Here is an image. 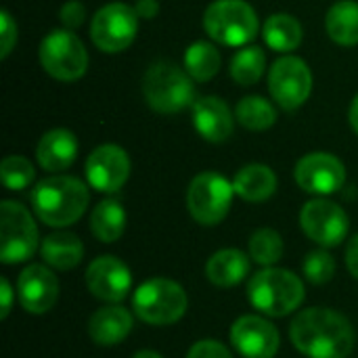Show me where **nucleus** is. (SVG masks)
<instances>
[{"mask_svg": "<svg viewBox=\"0 0 358 358\" xmlns=\"http://www.w3.org/2000/svg\"><path fill=\"white\" fill-rule=\"evenodd\" d=\"M294 348L306 358H348L357 334L352 323L331 308H306L289 325Z\"/></svg>", "mask_w": 358, "mask_h": 358, "instance_id": "f257e3e1", "label": "nucleus"}, {"mask_svg": "<svg viewBox=\"0 0 358 358\" xmlns=\"http://www.w3.org/2000/svg\"><path fill=\"white\" fill-rule=\"evenodd\" d=\"M88 189L76 176H50L31 191L34 214L48 227L63 229L78 222L88 208Z\"/></svg>", "mask_w": 358, "mask_h": 358, "instance_id": "f03ea898", "label": "nucleus"}, {"mask_svg": "<svg viewBox=\"0 0 358 358\" xmlns=\"http://www.w3.org/2000/svg\"><path fill=\"white\" fill-rule=\"evenodd\" d=\"M248 300L266 317H287L302 306L304 283L287 268L264 266L248 281Z\"/></svg>", "mask_w": 358, "mask_h": 358, "instance_id": "7ed1b4c3", "label": "nucleus"}, {"mask_svg": "<svg viewBox=\"0 0 358 358\" xmlns=\"http://www.w3.org/2000/svg\"><path fill=\"white\" fill-rule=\"evenodd\" d=\"M187 308H189V298L185 287L166 277H155L141 283L132 296L134 315L143 323L155 327L178 323L185 317Z\"/></svg>", "mask_w": 358, "mask_h": 358, "instance_id": "20e7f679", "label": "nucleus"}, {"mask_svg": "<svg viewBox=\"0 0 358 358\" xmlns=\"http://www.w3.org/2000/svg\"><path fill=\"white\" fill-rule=\"evenodd\" d=\"M143 94L157 113H178L195 103L193 78L174 63L157 61L143 78Z\"/></svg>", "mask_w": 358, "mask_h": 358, "instance_id": "39448f33", "label": "nucleus"}, {"mask_svg": "<svg viewBox=\"0 0 358 358\" xmlns=\"http://www.w3.org/2000/svg\"><path fill=\"white\" fill-rule=\"evenodd\" d=\"M203 27L224 46H245L258 36V15L245 0H216L206 8Z\"/></svg>", "mask_w": 358, "mask_h": 358, "instance_id": "423d86ee", "label": "nucleus"}, {"mask_svg": "<svg viewBox=\"0 0 358 358\" xmlns=\"http://www.w3.org/2000/svg\"><path fill=\"white\" fill-rule=\"evenodd\" d=\"M38 250V229L27 208L4 199L0 203V260L2 264L27 262Z\"/></svg>", "mask_w": 358, "mask_h": 358, "instance_id": "0eeeda50", "label": "nucleus"}, {"mask_svg": "<svg viewBox=\"0 0 358 358\" xmlns=\"http://www.w3.org/2000/svg\"><path fill=\"white\" fill-rule=\"evenodd\" d=\"M235 195L233 182H229L218 172L197 174L187 189V208L195 222L203 227H214L222 222L231 210Z\"/></svg>", "mask_w": 358, "mask_h": 358, "instance_id": "6e6552de", "label": "nucleus"}, {"mask_svg": "<svg viewBox=\"0 0 358 358\" xmlns=\"http://www.w3.org/2000/svg\"><path fill=\"white\" fill-rule=\"evenodd\" d=\"M40 63L50 78L76 82L88 69V52L71 29H55L40 44Z\"/></svg>", "mask_w": 358, "mask_h": 358, "instance_id": "1a4fd4ad", "label": "nucleus"}, {"mask_svg": "<svg viewBox=\"0 0 358 358\" xmlns=\"http://www.w3.org/2000/svg\"><path fill=\"white\" fill-rule=\"evenodd\" d=\"M136 29L138 15L134 6H128L124 2L105 4L101 10H96L90 23V36L94 46L109 55L126 50L136 38Z\"/></svg>", "mask_w": 358, "mask_h": 358, "instance_id": "9d476101", "label": "nucleus"}, {"mask_svg": "<svg viewBox=\"0 0 358 358\" xmlns=\"http://www.w3.org/2000/svg\"><path fill=\"white\" fill-rule=\"evenodd\" d=\"M300 227L310 241L329 250L348 237L350 220L342 206L331 199L317 197L304 203L300 212Z\"/></svg>", "mask_w": 358, "mask_h": 358, "instance_id": "9b49d317", "label": "nucleus"}, {"mask_svg": "<svg viewBox=\"0 0 358 358\" xmlns=\"http://www.w3.org/2000/svg\"><path fill=\"white\" fill-rule=\"evenodd\" d=\"M268 90L285 111L302 107L313 92V73L306 61L300 57H283L275 61L268 73Z\"/></svg>", "mask_w": 358, "mask_h": 358, "instance_id": "f8f14e48", "label": "nucleus"}, {"mask_svg": "<svg viewBox=\"0 0 358 358\" xmlns=\"http://www.w3.org/2000/svg\"><path fill=\"white\" fill-rule=\"evenodd\" d=\"M294 178L298 187L310 195H331L340 191L346 182V168L344 164L331 153H308L304 155L294 170Z\"/></svg>", "mask_w": 358, "mask_h": 358, "instance_id": "ddd939ff", "label": "nucleus"}, {"mask_svg": "<svg viewBox=\"0 0 358 358\" xmlns=\"http://www.w3.org/2000/svg\"><path fill=\"white\" fill-rule=\"evenodd\" d=\"M229 340L243 358H275L281 346L279 329L258 315L239 317L231 325Z\"/></svg>", "mask_w": 358, "mask_h": 358, "instance_id": "4468645a", "label": "nucleus"}, {"mask_svg": "<svg viewBox=\"0 0 358 358\" xmlns=\"http://www.w3.org/2000/svg\"><path fill=\"white\" fill-rule=\"evenodd\" d=\"M88 292L107 304H117L126 300L132 289V273L117 256H99L86 268Z\"/></svg>", "mask_w": 358, "mask_h": 358, "instance_id": "2eb2a0df", "label": "nucleus"}, {"mask_svg": "<svg viewBox=\"0 0 358 358\" xmlns=\"http://www.w3.org/2000/svg\"><path fill=\"white\" fill-rule=\"evenodd\" d=\"M130 176V157L120 145H101L86 159V180L94 191L115 193Z\"/></svg>", "mask_w": 358, "mask_h": 358, "instance_id": "dca6fc26", "label": "nucleus"}, {"mask_svg": "<svg viewBox=\"0 0 358 358\" xmlns=\"http://www.w3.org/2000/svg\"><path fill=\"white\" fill-rule=\"evenodd\" d=\"M59 298V281L50 266L27 264L17 279V300L29 315L48 313Z\"/></svg>", "mask_w": 358, "mask_h": 358, "instance_id": "f3484780", "label": "nucleus"}, {"mask_svg": "<svg viewBox=\"0 0 358 358\" xmlns=\"http://www.w3.org/2000/svg\"><path fill=\"white\" fill-rule=\"evenodd\" d=\"M134 327V319L130 310L117 304L103 306L92 313L88 319V336L96 346L111 348L122 344Z\"/></svg>", "mask_w": 358, "mask_h": 358, "instance_id": "a211bd4d", "label": "nucleus"}, {"mask_svg": "<svg viewBox=\"0 0 358 358\" xmlns=\"http://www.w3.org/2000/svg\"><path fill=\"white\" fill-rule=\"evenodd\" d=\"M193 124L210 143H224L233 134V113L218 96H201L193 103Z\"/></svg>", "mask_w": 358, "mask_h": 358, "instance_id": "6ab92c4d", "label": "nucleus"}, {"mask_svg": "<svg viewBox=\"0 0 358 358\" xmlns=\"http://www.w3.org/2000/svg\"><path fill=\"white\" fill-rule=\"evenodd\" d=\"M78 155V141L71 130L55 128L42 134L36 147L38 164L46 172H63L67 170Z\"/></svg>", "mask_w": 358, "mask_h": 358, "instance_id": "aec40b11", "label": "nucleus"}, {"mask_svg": "<svg viewBox=\"0 0 358 358\" xmlns=\"http://www.w3.org/2000/svg\"><path fill=\"white\" fill-rule=\"evenodd\" d=\"M250 264H252L250 254H243L241 250L235 248L218 250L216 254L210 256L206 264V277L212 285L229 289L239 285L250 275Z\"/></svg>", "mask_w": 358, "mask_h": 358, "instance_id": "412c9836", "label": "nucleus"}, {"mask_svg": "<svg viewBox=\"0 0 358 358\" xmlns=\"http://www.w3.org/2000/svg\"><path fill=\"white\" fill-rule=\"evenodd\" d=\"M40 256L46 266L57 271H71L84 258V243L69 231H55L40 243Z\"/></svg>", "mask_w": 358, "mask_h": 358, "instance_id": "4be33fe9", "label": "nucleus"}, {"mask_svg": "<svg viewBox=\"0 0 358 358\" xmlns=\"http://www.w3.org/2000/svg\"><path fill=\"white\" fill-rule=\"evenodd\" d=\"M235 195L250 203H262L277 191V174L264 164H248L233 178Z\"/></svg>", "mask_w": 358, "mask_h": 358, "instance_id": "5701e85b", "label": "nucleus"}, {"mask_svg": "<svg viewBox=\"0 0 358 358\" xmlns=\"http://www.w3.org/2000/svg\"><path fill=\"white\" fill-rule=\"evenodd\" d=\"M264 42L275 52H292L302 44V23L287 13H275L266 19L262 27Z\"/></svg>", "mask_w": 358, "mask_h": 358, "instance_id": "b1692460", "label": "nucleus"}, {"mask_svg": "<svg viewBox=\"0 0 358 358\" xmlns=\"http://www.w3.org/2000/svg\"><path fill=\"white\" fill-rule=\"evenodd\" d=\"M126 210L115 199H103L90 214V231L103 243H113L124 235Z\"/></svg>", "mask_w": 358, "mask_h": 358, "instance_id": "393cba45", "label": "nucleus"}, {"mask_svg": "<svg viewBox=\"0 0 358 358\" xmlns=\"http://www.w3.org/2000/svg\"><path fill=\"white\" fill-rule=\"evenodd\" d=\"M325 27L329 38L342 46L358 44V2L357 0H340L336 2L325 19Z\"/></svg>", "mask_w": 358, "mask_h": 358, "instance_id": "a878e982", "label": "nucleus"}, {"mask_svg": "<svg viewBox=\"0 0 358 358\" xmlns=\"http://www.w3.org/2000/svg\"><path fill=\"white\" fill-rule=\"evenodd\" d=\"M185 69L197 82H208L220 71V52L210 42H193L185 52Z\"/></svg>", "mask_w": 358, "mask_h": 358, "instance_id": "bb28decb", "label": "nucleus"}, {"mask_svg": "<svg viewBox=\"0 0 358 358\" xmlns=\"http://www.w3.org/2000/svg\"><path fill=\"white\" fill-rule=\"evenodd\" d=\"M235 115L243 128L254 130V132L268 130L277 122V109L273 107V103L258 94L241 99L235 109Z\"/></svg>", "mask_w": 358, "mask_h": 358, "instance_id": "cd10ccee", "label": "nucleus"}, {"mask_svg": "<svg viewBox=\"0 0 358 358\" xmlns=\"http://www.w3.org/2000/svg\"><path fill=\"white\" fill-rule=\"evenodd\" d=\"M283 252H285L283 239L275 229L262 227L252 233L248 243V254L252 262L260 266H275L283 258Z\"/></svg>", "mask_w": 358, "mask_h": 358, "instance_id": "c85d7f7f", "label": "nucleus"}, {"mask_svg": "<svg viewBox=\"0 0 358 358\" xmlns=\"http://www.w3.org/2000/svg\"><path fill=\"white\" fill-rule=\"evenodd\" d=\"M266 67V55L260 46H243L231 59V78L241 86L256 84Z\"/></svg>", "mask_w": 358, "mask_h": 358, "instance_id": "c756f323", "label": "nucleus"}, {"mask_svg": "<svg viewBox=\"0 0 358 358\" xmlns=\"http://www.w3.org/2000/svg\"><path fill=\"white\" fill-rule=\"evenodd\" d=\"M0 178H2L6 189L23 191V189H27L34 182L36 170H34V166H31V162L27 157H23V155H8L0 164Z\"/></svg>", "mask_w": 358, "mask_h": 358, "instance_id": "7c9ffc66", "label": "nucleus"}, {"mask_svg": "<svg viewBox=\"0 0 358 358\" xmlns=\"http://www.w3.org/2000/svg\"><path fill=\"white\" fill-rule=\"evenodd\" d=\"M338 264L336 258L327 252V250H315L304 258L302 264V273L306 277L308 283L313 285H325L336 277Z\"/></svg>", "mask_w": 358, "mask_h": 358, "instance_id": "2f4dec72", "label": "nucleus"}, {"mask_svg": "<svg viewBox=\"0 0 358 358\" xmlns=\"http://www.w3.org/2000/svg\"><path fill=\"white\" fill-rule=\"evenodd\" d=\"M187 358H233V355L218 340H199L189 348Z\"/></svg>", "mask_w": 358, "mask_h": 358, "instance_id": "473e14b6", "label": "nucleus"}, {"mask_svg": "<svg viewBox=\"0 0 358 358\" xmlns=\"http://www.w3.org/2000/svg\"><path fill=\"white\" fill-rule=\"evenodd\" d=\"M17 44V23L8 10L0 13V57L6 59Z\"/></svg>", "mask_w": 358, "mask_h": 358, "instance_id": "72a5a7b5", "label": "nucleus"}, {"mask_svg": "<svg viewBox=\"0 0 358 358\" xmlns=\"http://www.w3.org/2000/svg\"><path fill=\"white\" fill-rule=\"evenodd\" d=\"M86 19V6L80 0H69L61 6V23L65 29H76Z\"/></svg>", "mask_w": 358, "mask_h": 358, "instance_id": "f704fd0d", "label": "nucleus"}, {"mask_svg": "<svg viewBox=\"0 0 358 358\" xmlns=\"http://www.w3.org/2000/svg\"><path fill=\"white\" fill-rule=\"evenodd\" d=\"M13 300H15L13 287H10V283H8V279L2 277V279H0V319H6V317L10 315Z\"/></svg>", "mask_w": 358, "mask_h": 358, "instance_id": "c9c22d12", "label": "nucleus"}, {"mask_svg": "<svg viewBox=\"0 0 358 358\" xmlns=\"http://www.w3.org/2000/svg\"><path fill=\"white\" fill-rule=\"evenodd\" d=\"M346 268L355 279H358V233L350 237L346 245Z\"/></svg>", "mask_w": 358, "mask_h": 358, "instance_id": "e433bc0d", "label": "nucleus"}, {"mask_svg": "<svg viewBox=\"0 0 358 358\" xmlns=\"http://www.w3.org/2000/svg\"><path fill=\"white\" fill-rule=\"evenodd\" d=\"M134 10L138 19H155L159 13V2L157 0H136Z\"/></svg>", "mask_w": 358, "mask_h": 358, "instance_id": "4c0bfd02", "label": "nucleus"}, {"mask_svg": "<svg viewBox=\"0 0 358 358\" xmlns=\"http://www.w3.org/2000/svg\"><path fill=\"white\" fill-rule=\"evenodd\" d=\"M348 117H350V126L352 130L358 134V94L355 96L352 105H350V111H348Z\"/></svg>", "mask_w": 358, "mask_h": 358, "instance_id": "58836bf2", "label": "nucleus"}, {"mask_svg": "<svg viewBox=\"0 0 358 358\" xmlns=\"http://www.w3.org/2000/svg\"><path fill=\"white\" fill-rule=\"evenodd\" d=\"M132 358H164L159 352H155V350H138L136 355Z\"/></svg>", "mask_w": 358, "mask_h": 358, "instance_id": "ea45409f", "label": "nucleus"}]
</instances>
